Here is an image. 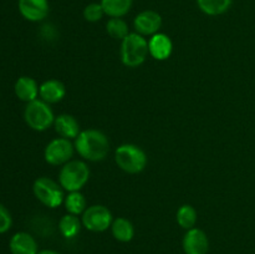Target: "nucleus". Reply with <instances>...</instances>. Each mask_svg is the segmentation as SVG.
I'll return each mask as SVG.
<instances>
[{
	"label": "nucleus",
	"mask_w": 255,
	"mask_h": 254,
	"mask_svg": "<svg viewBox=\"0 0 255 254\" xmlns=\"http://www.w3.org/2000/svg\"><path fill=\"white\" fill-rule=\"evenodd\" d=\"M75 151L89 162L104 161L110 152L109 137L95 128L82 129L74 142Z\"/></svg>",
	"instance_id": "f257e3e1"
},
{
	"label": "nucleus",
	"mask_w": 255,
	"mask_h": 254,
	"mask_svg": "<svg viewBox=\"0 0 255 254\" xmlns=\"http://www.w3.org/2000/svg\"><path fill=\"white\" fill-rule=\"evenodd\" d=\"M148 55V40L136 31L129 32L121 41L120 56L125 66L131 69L141 66Z\"/></svg>",
	"instance_id": "f03ea898"
},
{
	"label": "nucleus",
	"mask_w": 255,
	"mask_h": 254,
	"mask_svg": "<svg viewBox=\"0 0 255 254\" xmlns=\"http://www.w3.org/2000/svg\"><path fill=\"white\" fill-rule=\"evenodd\" d=\"M90 178V168L81 159H71L61 167L59 183L66 192L81 191Z\"/></svg>",
	"instance_id": "7ed1b4c3"
},
{
	"label": "nucleus",
	"mask_w": 255,
	"mask_h": 254,
	"mask_svg": "<svg viewBox=\"0 0 255 254\" xmlns=\"http://www.w3.org/2000/svg\"><path fill=\"white\" fill-rule=\"evenodd\" d=\"M115 162L126 173L137 174L146 168L147 154L137 144L124 143L115 151Z\"/></svg>",
	"instance_id": "20e7f679"
},
{
	"label": "nucleus",
	"mask_w": 255,
	"mask_h": 254,
	"mask_svg": "<svg viewBox=\"0 0 255 254\" xmlns=\"http://www.w3.org/2000/svg\"><path fill=\"white\" fill-rule=\"evenodd\" d=\"M55 115L49 104L37 99L26 104L24 110V120L27 126L37 132L46 131L54 126Z\"/></svg>",
	"instance_id": "39448f33"
},
{
	"label": "nucleus",
	"mask_w": 255,
	"mask_h": 254,
	"mask_svg": "<svg viewBox=\"0 0 255 254\" xmlns=\"http://www.w3.org/2000/svg\"><path fill=\"white\" fill-rule=\"evenodd\" d=\"M32 192L37 201L49 208H57L65 201L64 188L49 177H39L32 184Z\"/></svg>",
	"instance_id": "423d86ee"
},
{
	"label": "nucleus",
	"mask_w": 255,
	"mask_h": 254,
	"mask_svg": "<svg viewBox=\"0 0 255 254\" xmlns=\"http://www.w3.org/2000/svg\"><path fill=\"white\" fill-rule=\"evenodd\" d=\"M82 227L94 233H101L111 228L114 222L111 211L102 204H94L87 207L81 217Z\"/></svg>",
	"instance_id": "0eeeda50"
},
{
	"label": "nucleus",
	"mask_w": 255,
	"mask_h": 254,
	"mask_svg": "<svg viewBox=\"0 0 255 254\" xmlns=\"http://www.w3.org/2000/svg\"><path fill=\"white\" fill-rule=\"evenodd\" d=\"M75 146L71 139L57 137L51 139L44 149V158L51 166H64L71 161L74 156Z\"/></svg>",
	"instance_id": "6e6552de"
},
{
	"label": "nucleus",
	"mask_w": 255,
	"mask_h": 254,
	"mask_svg": "<svg viewBox=\"0 0 255 254\" xmlns=\"http://www.w3.org/2000/svg\"><path fill=\"white\" fill-rule=\"evenodd\" d=\"M134 31L142 36H153L162 27V16L154 10H143L133 20Z\"/></svg>",
	"instance_id": "1a4fd4ad"
},
{
	"label": "nucleus",
	"mask_w": 255,
	"mask_h": 254,
	"mask_svg": "<svg viewBox=\"0 0 255 254\" xmlns=\"http://www.w3.org/2000/svg\"><path fill=\"white\" fill-rule=\"evenodd\" d=\"M182 247L186 254H207L209 251L208 236L204 231L194 227L186 232Z\"/></svg>",
	"instance_id": "9d476101"
},
{
	"label": "nucleus",
	"mask_w": 255,
	"mask_h": 254,
	"mask_svg": "<svg viewBox=\"0 0 255 254\" xmlns=\"http://www.w3.org/2000/svg\"><path fill=\"white\" fill-rule=\"evenodd\" d=\"M17 7L24 19L42 21L49 15V0H17Z\"/></svg>",
	"instance_id": "9b49d317"
},
{
	"label": "nucleus",
	"mask_w": 255,
	"mask_h": 254,
	"mask_svg": "<svg viewBox=\"0 0 255 254\" xmlns=\"http://www.w3.org/2000/svg\"><path fill=\"white\" fill-rule=\"evenodd\" d=\"M148 51L149 55L154 60L164 61L168 59L173 51V42L168 35L163 32H157L148 40Z\"/></svg>",
	"instance_id": "f8f14e48"
},
{
	"label": "nucleus",
	"mask_w": 255,
	"mask_h": 254,
	"mask_svg": "<svg viewBox=\"0 0 255 254\" xmlns=\"http://www.w3.org/2000/svg\"><path fill=\"white\" fill-rule=\"evenodd\" d=\"M9 249L11 254H37L39 248L34 237L27 232H17L10 238Z\"/></svg>",
	"instance_id": "ddd939ff"
},
{
	"label": "nucleus",
	"mask_w": 255,
	"mask_h": 254,
	"mask_svg": "<svg viewBox=\"0 0 255 254\" xmlns=\"http://www.w3.org/2000/svg\"><path fill=\"white\" fill-rule=\"evenodd\" d=\"M65 95H66V87L59 80H46L39 87L40 100H42V101L49 105L62 101Z\"/></svg>",
	"instance_id": "4468645a"
},
{
	"label": "nucleus",
	"mask_w": 255,
	"mask_h": 254,
	"mask_svg": "<svg viewBox=\"0 0 255 254\" xmlns=\"http://www.w3.org/2000/svg\"><path fill=\"white\" fill-rule=\"evenodd\" d=\"M54 128L60 137L67 139H75L81 132L79 121L69 114H62L55 117Z\"/></svg>",
	"instance_id": "2eb2a0df"
},
{
	"label": "nucleus",
	"mask_w": 255,
	"mask_h": 254,
	"mask_svg": "<svg viewBox=\"0 0 255 254\" xmlns=\"http://www.w3.org/2000/svg\"><path fill=\"white\" fill-rule=\"evenodd\" d=\"M39 87L37 82L32 77L21 76L16 80L14 85V92L20 101H24L26 104L37 100L39 96Z\"/></svg>",
	"instance_id": "dca6fc26"
},
{
	"label": "nucleus",
	"mask_w": 255,
	"mask_h": 254,
	"mask_svg": "<svg viewBox=\"0 0 255 254\" xmlns=\"http://www.w3.org/2000/svg\"><path fill=\"white\" fill-rule=\"evenodd\" d=\"M111 233L116 241L121 243H128L134 237V227L131 221L124 217L114 219L111 224Z\"/></svg>",
	"instance_id": "f3484780"
},
{
	"label": "nucleus",
	"mask_w": 255,
	"mask_h": 254,
	"mask_svg": "<svg viewBox=\"0 0 255 254\" xmlns=\"http://www.w3.org/2000/svg\"><path fill=\"white\" fill-rule=\"evenodd\" d=\"M82 227L81 219L79 216H74V214H65L61 217L59 222V231L61 236L66 239H72L80 233Z\"/></svg>",
	"instance_id": "a211bd4d"
},
{
	"label": "nucleus",
	"mask_w": 255,
	"mask_h": 254,
	"mask_svg": "<svg viewBox=\"0 0 255 254\" xmlns=\"http://www.w3.org/2000/svg\"><path fill=\"white\" fill-rule=\"evenodd\" d=\"M105 15L110 17H122L131 10L133 0H101Z\"/></svg>",
	"instance_id": "6ab92c4d"
},
{
	"label": "nucleus",
	"mask_w": 255,
	"mask_h": 254,
	"mask_svg": "<svg viewBox=\"0 0 255 254\" xmlns=\"http://www.w3.org/2000/svg\"><path fill=\"white\" fill-rule=\"evenodd\" d=\"M196 1L202 12L209 16H218L228 11L233 0H196Z\"/></svg>",
	"instance_id": "aec40b11"
},
{
	"label": "nucleus",
	"mask_w": 255,
	"mask_h": 254,
	"mask_svg": "<svg viewBox=\"0 0 255 254\" xmlns=\"http://www.w3.org/2000/svg\"><path fill=\"white\" fill-rule=\"evenodd\" d=\"M64 204L67 213L74 214V216H82V213L87 208L86 198L80 191L69 192V194L65 196Z\"/></svg>",
	"instance_id": "412c9836"
},
{
	"label": "nucleus",
	"mask_w": 255,
	"mask_h": 254,
	"mask_svg": "<svg viewBox=\"0 0 255 254\" xmlns=\"http://www.w3.org/2000/svg\"><path fill=\"white\" fill-rule=\"evenodd\" d=\"M177 223L179 227L188 231L196 227L197 219H198V213H197L196 208L191 204H183L178 208L176 214Z\"/></svg>",
	"instance_id": "4be33fe9"
},
{
	"label": "nucleus",
	"mask_w": 255,
	"mask_h": 254,
	"mask_svg": "<svg viewBox=\"0 0 255 254\" xmlns=\"http://www.w3.org/2000/svg\"><path fill=\"white\" fill-rule=\"evenodd\" d=\"M106 31L112 39L121 41L129 34L128 25L122 17H111L106 22Z\"/></svg>",
	"instance_id": "5701e85b"
},
{
	"label": "nucleus",
	"mask_w": 255,
	"mask_h": 254,
	"mask_svg": "<svg viewBox=\"0 0 255 254\" xmlns=\"http://www.w3.org/2000/svg\"><path fill=\"white\" fill-rule=\"evenodd\" d=\"M84 19L89 22H97L104 17L105 11L101 2H91L84 9Z\"/></svg>",
	"instance_id": "b1692460"
},
{
	"label": "nucleus",
	"mask_w": 255,
	"mask_h": 254,
	"mask_svg": "<svg viewBox=\"0 0 255 254\" xmlns=\"http://www.w3.org/2000/svg\"><path fill=\"white\" fill-rule=\"evenodd\" d=\"M12 226V218L10 212L0 203V234L6 233Z\"/></svg>",
	"instance_id": "393cba45"
},
{
	"label": "nucleus",
	"mask_w": 255,
	"mask_h": 254,
	"mask_svg": "<svg viewBox=\"0 0 255 254\" xmlns=\"http://www.w3.org/2000/svg\"><path fill=\"white\" fill-rule=\"evenodd\" d=\"M37 254H60V253L56 251H52V249H44V251H40Z\"/></svg>",
	"instance_id": "a878e982"
}]
</instances>
